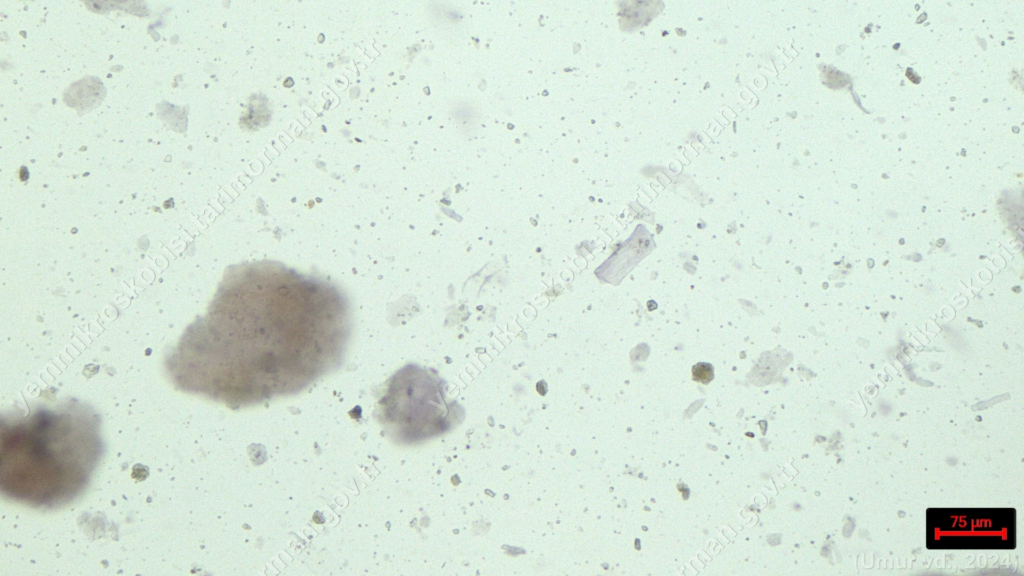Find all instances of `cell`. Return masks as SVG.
Listing matches in <instances>:
<instances>
[{
    "instance_id": "2",
    "label": "cell",
    "mask_w": 1024,
    "mask_h": 576,
    "mask_svg": "<svg viewBox=\"0 0 1024 576\" xmlns=\"http://www.w3.org/2000/svg\"><path fill=\"white\" fill-rule=\"evenodd\" d=\"M102 453L96 416L84 408H41L2 421V493L34 507L68 503L86 488Z\"/></svg>"
},
{
    "instance_id": "4",
    "label": "cell",
    "mask_w": 1024,
    "mask_h": 576,
    "mask_svg": "<svg viewBox=\"0 0 1024 576\" xmlns=\"http://www.w3.org/2000/svg\"><path fill=\"white\" fill-rule=\"evenodd\" d=\"M692 375L694 380L703 384L709 383L714 377L713 367L709 363L700 362L693 366Z\"/></svg>"
},
{
    "instance_id": "3",
    "label": "cell",
    "mask_w": 1024,
    "mask_h": 576,
    "mask_svg": "<svg viewBox=\"0 0 1024 576\" xmlns=\"http://www.w3.org/2000/svg\"><path fill=\"white\" fill-rule=\"evenodd\" d=\"M380 406L388 423L408 439L440 430L445 417L438 384L419 368L405 367L390 378Z\"/></svg>"
},
{
    "instance_id": "1",
    "label": "cell",
    "mask_w": 1024,
    "mask_h": 576,
    "mask_svg": "<svg viewBox=\"0 0 1024 576\" xmlns=\"http://www.w3.org/2000/svg\"><path fill=\"white\" fill-rule=\"evenodd\" d=\"M351 332L342 291L279 262L229 268L174 358L184 388L227 403L298 392L337 366Z\"/></svg>"
}]
</instances>
